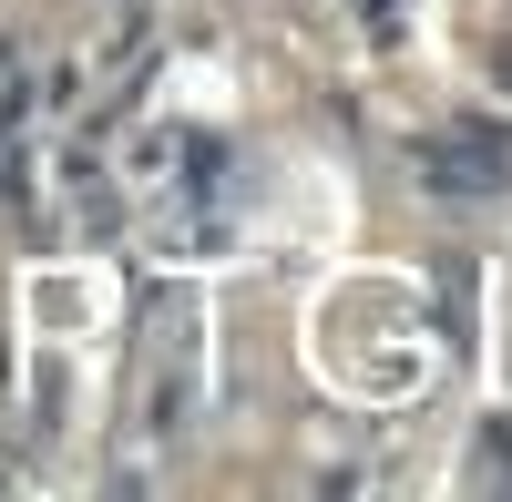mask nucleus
<instances>
[{"label":"nucleus","instance_id":"f257e3e1","mask_svg":"<svg viewBox=\"0 0 512 502\" xmlns=\"http://www.w3.org/2000/svg\"><path fill=\"white\" fill-rule=\"evenodd\" d=\"M420 175H431L441 195H502V175H512V144L492 134V123H451V134L420 154Z\"/></svg>","mask_w":512,"mask_h":502}]
</instances>
